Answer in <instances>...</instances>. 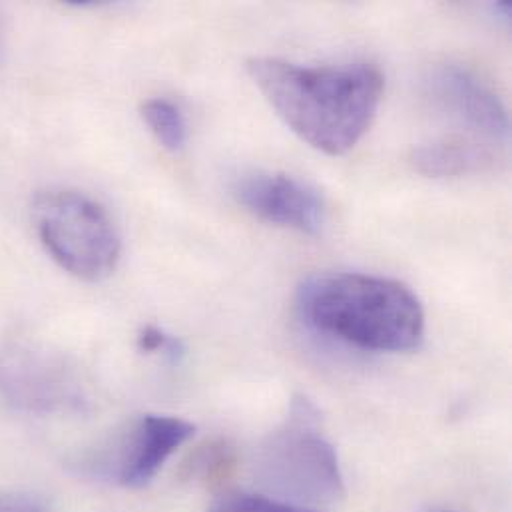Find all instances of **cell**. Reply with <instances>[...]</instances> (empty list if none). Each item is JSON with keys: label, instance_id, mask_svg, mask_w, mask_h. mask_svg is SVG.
I'll return each mask as SVG.
<instances>
[{"label": "cell", "instance_id": "obj_15", "mask_svg": "<svg viewBox=\"0 0 512 512\" xmlns=\"http://www.w3.org/2000/svg\"><path fill=\"white\" fill-rule=\"evenodd\" d=\"M427 512H455V511H447V509H431V511Z\"/></svg>", "mask_w": 512, "mask_h": 512}, {"label": "cell", "instance_id": "obj_2", "mask_svg": "<svg viewBox=\"0 0 512 512\" xmlns=\"http://www.w3.org/2000/svg\"><path fill=\"white\" fill-rule=\"evenodd\" d=\"M297 307L313 329L365 351H411L425 335L421 301L407 285L387 277H309L299 289Z\"/></svg>", "mask_w": 512, "mask_h": 512}, {"label": "cell", "instance_id": "obj_8", "mask_svg": "<svg viewBox=\"0 0 512 512\" xmlns=\"http://www.w3.org/2000/svg\"><path fill=\"white\" fill-rule=\"evenodd\" d=\"M58 369L30 349L0 353V395L26 411H50L66 399V381Z\"/></svg>", "mask_w": 512, "mask_h": 512}, {"label": "cell", "instance_id": "obj_10", "mask_svg": "<svg viewBox=\"0 0 512 512\" xmlns=\"http://www.w3.org/2000/svg\"><path fill=\"white\" fill-rule=\"evenodd\" d=\"M142 118L156 140L170 152H180L188 142L186 118L174 102L166 98H150L142 104Z\"/></svg>", "mask_w": 512, "mask_h": 512}, {"label": "cell", "instance_id": "obj_7", "mask_svg": "<svg viewBox=\"0 0 512 512\" xmlns=\"http://www.w3.org/2000/svg\"><path fill=\"white\" fill-rule=\"evenodd\" d=\"M234 198L267 224L301 234H319L325 224V204L305 182L281 172H252L234 184Z\"/></svg>", "mask_w": 512, "mask_h": 512}, {"label": "cell", "instance_id": "obj_11", "mask_svg": "<svg viewBox=\"0 0 512 512\" xmlns=\"http://www.w3.org/2000/svg\"><path fill=\"white\" fill-rule=\"evenodd\" d=\"M234 461H236L234 451L228 443H222V441L210 443V445L202 447V451L192 457V465L188 467L190 477H194L202 483L226 479L234 467Z\"/></svg>", "mask_w": 512, "mask_h": 512}, {"label": "cell", "instance_id": "obj_12", "mask_svg": "<svg viewBox=\"0 0 512 512\" xmlns=\"http://www.w3.org/2000/svg\"><path fill=\"white\" fill-rule=\"evenodd\" d=\"M208 512H317L305 509L301 505L285 503L273 497L254 495V493H224L220 495Z\"/></svg>", "mask_w": 512, "mask_h": 512}, {"label": "cell", "instance_id": "obj_1", "mask_svg": "<svg viewBox=\"0 0 512 512\" xmlns=\"http://www.w3.org/2000/svg\"><path fill=\"white\" fill-rule=\"evenodd\" d=\"M248 70L277 116L309 146L329 156L349 152L369 130L385 88L375 64L301 66L252 58Z\"/></svg>", "mask_w": 512, "mask_h": 512}, {"label": "cell", "instance_id": "obj_4", "mask_svg": "<svg viewBox=\"0 0 512 512\" xmlns=\"http://www.w3.org/2000/svg\"><path fill=\"white\" fill-rule=\"evenodd\" d=\"M32 216L42 246L64 271L82 281L114 273L122 244L98 202L80 192L50 190L36 196Z\"/></svg>", "mask_w": 512, "mask_h": 512}, {"label": "cell", "instance_id": "obj_9", "mask_svg": "<svg viewBox=\"0 0 512 512\" xmlns=\"http://www.w3.org/2000/svg\"><path fill=\"white\" fill-rule=\"evenodd\" d=\"M411 160L429 178H457L493 168L499 162V146L469 136H449L417 146Z\"/></svg>", "mask_w": 512, "mask_h": 512}, {"label": "cell", "instance_id": "obj_5", "mask_svg": "<svg viewBox=\"0 0 512 512\" xmlns=\"http://www.w3.org/2000/svg\"><path fill=\"white\" fill-rule=\"evenodd\" d=\"M194 433L196 425L186 419L144 415L136 419L92 467L124 489H144Z\"/></svg>", "mask_w": 512, "mask_h": 512}, {"label": "cell", "instance_id": "obj_6", "mask_svg": "<svg viewBox=\"0 0 512 512\" xmlns=\"http://www.w3.org/2000/svg\"><path fill=\"white\" fill-rule=\"evenodd\" d=\"M431 104L447 118L463 124L467 136L493 146H505L511 136L507 108L499 96L471 70L441 64L425 80Z\"/></svg>", "mask_w": 512, "mask_h": 512}, {"label": "cell", "instance_id": "obj_13", "mask_svg": "<svg viewBox=\"0 0 512 512\" xmlns=\"http://www.w3.org/2000/svg\"><path fill=\"white\" fill-rule=\"evenodd\" d=\"M136 343H138V349L142 353H146V355L160 353V355L168 357L172 363L180 361L184 357V353H186V347H184L180 337H174V335H170L164 329L154 327V325H146L138 333Z\"/></svg>", "mask_w": 512, "mask_h": 512}, {"label": "cell", "instance_id": "obj_14", "mask_svg": "<svg viewBox=\"0 0 512 512\" xmlns=\"http://www.w3.org/2000/svg\"><path fill=\"white\" fill-rule=\"evenodd\" d=\"M0 512H46V509L32 495L4 493L0 495Z\"/></svg>", "mask_w": 512, "mask_h": 512}, {"label": "cell", "instance_id": "obj_3", "mask_svg": "<svg viewBox=\"0 0 512 512\" xmlns=\"http://www.w3.org/2000/svg\"><path fill=\"white\" fill-rule=\"evenodd\" d=\"M257 477L279 501L335 503L345 495L337 453L323 435L317 409L295 399L283 425L273 431L257 455Z\"/></svg>", "mask_w": 512, "mask_h": 512}]
</instances>
